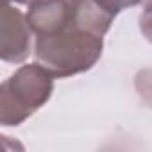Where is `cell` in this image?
Returning <instances> with one entry per match:
<instances>
[{"label":"cell","mask_w":152,"mask_h":152,"mask_svg":"<svg viewBox=\"0 0 152 152\" xmlns=\"http://www.w3.org/2000/svg\"><path fill=\"white\" fill-rule=\"evenodd\" d=\"M102 48V36L72 23L54 34L38 36L34 57L54 79H61L90 70L100 59Z\"/></svg>","instance_id":"6da1fadb"},{"label":"cell","mask_w":152,"mask_h":152,"mask_svg":"<svg viewBox=\"0 0 152 152\" xmlns=\"http://www.w3.org/2000/svg\"><path fill=\"white\" fill-rule=\"evenodd\" d=\"M54 77L38 63L18 68L0 88V124L20 125L50 99Z\"/></svg>","instance_id":"7a4b0ae2"},{"label":"cell","mask_w":152,"mask_h":152,"mask_svg":"<svg viewBox=\"0 0 152 152\" xmlns=\"http://www.w3.org/2000/svg\"><path fill=\"white\" fill-rule=\"evenodd\" d=\"M27 15L16 7L4 4L0 13V57L6 63H22L31 54V36Z\"/></svg>","instance_id":"3957f363"},{"label":"cell","mask_w":152,"mask_h":152,"mask_svg":"<svg viewBox=\"0 0 152 152\" xmlns=\"http://www.w3.org/2000/svg\"><path fill=\"white\" fill-rule=\"evenodd\" d=\"M27 20L38 38L75 23V13L68 0H36L29 6Z\"/></svg>","instance_id":"277c9868"},{"label":"cell","mask_w":152,"mask_h":152,"mask_svg":"<svg viewBox=\"0 0 152 152\" xmlns=\"http://www.w3.org/2000/svg\"><path fill=\"white\" fill-rule=\"evenodd\" d=\"M140 31L145 39L152 43V2H148L143 13L140 15Z\"/></svg>","instance_id":"5b68a950"},{"label":"cell","mask_w":152,"mask_h":152,"mask_svg":"<svg viewBox=\"0 0 152 152\" xmlns=\"http://www.w3.org/2000/svg\"><path fill=\"white\" fill-rule=\"evenodd\" d=\"M115 2H116L118 9L124 11L125 7H132V6H138V4H141V2L148 4V2H152V0H115Z\"/></svg>","instance_id":"8992f818"},{"label":"cell","mask_w":152,"mask_h":152,"mask_svg":"<svg viewBox=\"0 0 152 152\" xmlns=\"http://www.w3.org/2000/svg\"><path fill=\"white\" fill-rule=\"evenodd\" d=\"M9 2H15V4H32V2H36V0H4V4H9Z\"/></svg>","instance_id":"52a82bcc"}]
</instances>
